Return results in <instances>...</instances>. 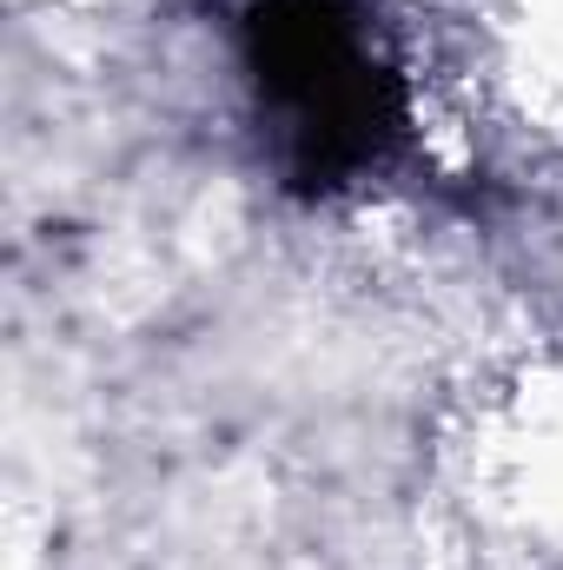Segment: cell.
Wrapping results in <instances>:
<instances>
[{"label": "cell", "instance_id": "1", "mask_svg": "<svg viewBox=\"0 0 563 570\" xmlns=\"http://www.w3.org/2000/svg\"><path fill=\"white\" fill-rule=\"evenodd\" d=\"M259 120L298 186H345L398 140V73L352 0H259L246 20Z\"/></svg>", "mask_w": 563, "mask_h": 570}]
</instances>
